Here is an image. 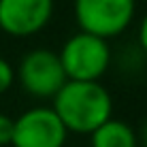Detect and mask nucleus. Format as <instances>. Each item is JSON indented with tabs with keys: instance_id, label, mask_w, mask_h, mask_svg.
I'll use <instances>...</instances> for the list:
<instances>
[{
	"instance_id": "nucleus-5",
	"label": "nucleus",
	"mask_w": 147,
	"mask_h": 147,
	"mask_svg": "<svg viewBox=\"0 0 147 147\" xmlns=\"http://www.w3.org/2000/svg\"><path fill=\"white\" fill-rule=\"evenodd\" d=\"M68 130L51 107H32L13 119L11 147H64Z\"/></svg>"
},
{
	"instance_id": "nucleus-2",
	"label": "nucleus",
	"mask_w": 147,
	"mask_h": 147,
	"mask_svg": "<svg viewBox=\"0 0 147 147\" xmlns=\"http://www.w3.org/2000/svg\"><path fill=\"white\" fill-rule=\"evenodd\" d=\"M58 58L68 81H100L111 66V47L96 34L77 32L62 45Z\"/></svg>"
},
{
	"instance_id": "nucleus-8",
	"label": "nucleus",
	"mask_w": 147,
	"mask_h": 147,
	"mask_svg": "<svg viewBox=\"0 0 147 147\" xmlns=\"http://www.w3.org/2000/svg\"><path fill=\"white\" fill-rule=\"evenodd\" d=\"M15 79H17V77H15V68H13V64L9 62V60L0 58V96L13 88Z\"/></svg>"
},
{
	"instance_id": "nucleus-10",
	"label": "nucleus",
	"mask_w": 147,
	"mask_h": 147,
	"mask_svg": "<svg viewBox=\"0 0 147 147\" xmlns=\"http://www.w3.org/2000/svg\"><path fill=\"white\" fill-rule=\"evenodd\" d=\"M139 45L147 53V13L143 15V19H141V24H139Z\"/></svg>"
},
{
	"instance_id": "nucleus-1",
	"label": "nucleus",
	"mask_w": 147,
	"mask_h": 147,
	"mask_svg": "<svg viewBox=\"0 0 147 147\" xmlns=\"http://www.w3.org/2000/svg\"><path fill=\"white\" fill-rule=\"evenodd\" d=\"M51 109L68 132L92 134L113 117V98L100 81H66L53 96Z\"/></svg>"
},
{
	"instance_id": "nucleus-4",
	"label": "nucleus",
	"mask_w": 147,
	"mask_h": 147,
	"mask_svg": "<svg viewBox=\"0 0 147 147\" xmlns=\"http://www.w3.org/2000/svg\"><path fill=\"white\" fill-rule=\"evenodd\" d=\"M15 77H19L22 88L34 98H53L68 81L58 53L45 47L32 49L24 55Z\"/></svg>"
},
{
	"instance_id": "nucleus-3",
	"label": "nucleus",
	"mask_w": 147,
	"mask_h": 147,
	"mask_svg": "<svg viewBox=\"0 0 147 147\" xmlns=\"http://www.w3.org/2000/svg\"><path fill=\"white\" fill-rule=\"evenodd\" d=\"M73 9L81 32L109 40L132 24L136 0H75Z\"/></svg>"
},
{
	"instance_id": "nucleus-7",
	"label": "nucleus",
	"mask_w": 147,
	"mask_h": 147,
	"mask_svg": "<svg viewBox=\"0 0 147 147\" xmlns=\"http://www.w3.org/2000/svg\"><path fill=\"white\" fill-rule=\"evenodd\" d=\"M92 147H139L136 130L130 124L109 117L90 134Z\"/></svg>"
},
{
	"instance_id": "nucleus-9",
	"label": "nucleus",
	"mask_w": 147,
	"mask_h": 147,
	"mask_svg": "<svg viewBox=\"0 0 147 147\" xmlns=\"http://www.w3.org/2000/svg\"><path fill=\"white\" fill-rule=\"evenodd\" d=\"M13 139V117H9L7 113H0V147L11 145Z\"/></svg>"
},
{
	"instance_id": "nucleus-11",
	"label": "nucleus",
	"mask_w": 147,
	"mask_h": 147,
	"mask_svg": "<svg viewBox=\"0 0 147 147\" xmlns=\"http://www.w3.org/2000/svg\"><path fill=\"white\" fill-rule=\"evenodd\" d=\"M136 141H139V145H141V147H147V119L143 121L141 130L136 132Z\"/></svg>"
},
{
	"instance_id": "nucleus-6",
	"label": "nucleus",
	"mask_w": 147,
	"mask_h": 147,
	"mask_svg": "<svg viewBox=\"0 0 147 147\" xmlns=\"http://www.w3.org/2000/svg\"><path fill=\"white\" fill-rule=\"evenodd\" d=\"M53 15V0H0V30L26 38L40 32Z\"/></svg>"
}]
</instances>
